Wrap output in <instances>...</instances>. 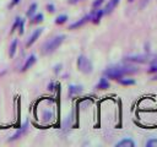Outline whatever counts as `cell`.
I'll return each mask as SVG.
<instances>
[{"instance_id":"1","label":"cell","mask_w":157,"mask_h":147,"mask_svg":"<svg viewBox=\"0 0 157 147\" xmlns=\"http://www.w3.org/2000/svg\"><path fill=\"white\" fill-rule=\"evenodd\" d=\"M136 67H130V66H114V67H109L104 71V75L108 78L112 80H119L123 76L128 75V74H134L136 72Z\"/></svg>"},{"instance_id":"2","label":"cell","mask_w":157,"mask_h":147,"mask_svg":"<svg viewBox=\"0 0 157 147\" xmlns=\"http://www.w3.org/2000/svg\"><path fill=\"white\" fill-rule=\"evenodd\" d=\"M64 38H65V36H56V37L49 39V40L45 42L44 45L42 47V53H43V54H50V53H53V51L63 43Z\"/></svg>"},{"instance_id":"3","label":"cell","mask_w":157,"mask_h":147,"mask_svg":"<svg viewBox=\"0 0 157 147\" xmlns=\"http://www.w3.org/2000/svg\"><path fill=\"white\" fill-rule=\"evenodd\" d=\"M128 61H134V62H157V55L153 54H141V55H131L126 56Z\"/></svg>"},{"instance_id":"4","label":"cell","mask_w":157,"mask_h":147,"mask_svg":"<svg viewBox=\"0 0 157 147\" xmlns=\"http://www.w3.org/2000/svg\"><path fill=\"white\" fill-rule=\"evenodd\" d=\"M77 67L81 72L83 74H90L92 71V62L85 56V55H80L77 58Z\"/></svg>"},{"instance_id":"5","label":"cell","mask_w":157,"mask_h":147,"mask_svg":"<svg viewBox=\"0 0 157 147\" xmlns=\"http://www.w3.org/2000/svg\"><path fill=\"white\" fill-rule=\"evenodd\" d=\"M91 18H92V13H91V15H87V16H85L83 18H81L80 21H77V22H75V23L70 24L69 29H75V28H77V27H81V26H83L87 21H90Z\"/></svg>"},{"instance_id":"6","label":"cell","mask_w":157,"mask_h":147,"mask_svg":"<svg viewBox=\"0 0 157 147\" xmlns=\"http://www.w3.org/2000/svg\"><path fill=\"white\" fill-rule=\"evenodd\" d=\"M42 31H43V28H37V29L32 33V36L29 37V39H28V42H27V44H26V45H27V47H31V45H32V44L38 39V37L40 36Z\"/></svg>"},{"instance_id":"7","label":"cell","mask_w":157,"mask_h":147,"mask_svg":"<svg viewBox=\"0 0 157 147\" xmlns=\"http://www.w3.org/2000/svg\"><path fill=\"white\" fill-rule=\"evenodd\" d=\"M115 146H117V147H134L135 143H134V141H132L131 138H123L121 141L117 142Z\"/></svg>"},{"instance_id":"8","label":"cell","mask_w":157,"mask_h":147,"mask_svg":"<svg viewBox=\"0 0 157 147\" xmlns=\"http://www.w3.org/2000/svg\"><path fill=\"white\" fill-rule=\"evenodd\" d=\"M118 2H119V0H109L108 1V4L105 5V7H104V13H110L113 10H114V7L118 5Z\"/></svg>"},{"instance_id":"9","label":"cell","mask_w":157,"mask_h":147,"mask_svg":"<svg viewBox=\"0 0 157 147\" xmlns=\"http://www.w3.org/2000/svg\"><path fill=\"white\" fill-rule=\"evenodd\" d=\"M34 62H36V56H34V55H31V56L27 59V61L25 62V65L22 66V69H21V70H22V71L28 70V69H29V67H31V66H32Z\"/></svg>"},{"instance_id":"10","label":"cell","mask_w":157,"mask_h":147,"mask_svg":"<svg viewBox=\"0 0 157 147\" xmlns=\"http://www.w3.org/2000/svg\"><path fill=\"white\" fill-rule=\"evenodd\" d=\"M103 15H104V11L103 10H97L94 13H92V18L91 20L93 21V23H98Z\"/></svg>"},{"instance_id":"11","label":"cell","mask_w":157,"mask_h":147,"mask_svg":"<svg viewBox=\"0 0 157 147\" xmlns=\"http://www.w3.org/2000/svg\"><path fill=\"white\" fill-rule=\"evenodd\" d=\"M108 87H109V82L107 81L105 77H102V78L99 80L98 85H97V88H99V89H107Z\"/></svg>"},{"instance_id":"12","label":"cell","mask_w":157,"mask_h":147,"mask_svg":"<svg viewBox=\"0 0 157 147\" xmlns=\"http://www.w3.org/2000/svg\"><path fill=\"white\" fill-rule=\"evenodd\" d=\"M81 91H82V87H81V86H75V85H72V86L69 87V94H70V96L77 94V93H80Z\"/></svg>"},{"instance_id":"13","label":"cell","mask_w":157,"mask_h":147,"mask_svg":"<svg viewBox=\"0 0 157 147\" xmlns=\"http://www.w3.org/2000/svg\"><path fill=\"white\" fill-rule=\"evenodd\" d=\"M66 20H67V16H66V15H60V16L56 17L55 23H56V24H63V23L66 22Z\"/></svg>"},{"instance_id":"14","label":"cell","mask_w":157,"mask_h":147,"mask_svg":"<svg viewBox=\"0 0 157 147\" xmlns=\"http://www.w3.org/2000/svg\"><path fill=\"white\" fill-rule=\"evenodd\" d=\"M26 129H27V124H25V126H23L21 130H18V131H17V132H16V134H15V135H13V136L10 138V140H16V138H18V137H20V136H21V135H22V134L26 131Z\"/></svg>"},{"instance_id":"15","label":"cell","mask_w":157,"mask_h":147,"mask_svg":"<svg viewBox=\"0 0 157 147\" xmlns=\"http://www.w3.org/2000/svg\"><path fill=\"white\" fill-rule=\"evenodd\" d=\"M43 21V15L42 13H37L33 18H32V21H31V23H39V22H42Z\"/></svg>"},{"instance_id":"16","label":"cell","mask_w":157,"mask_h":147,"mask_svg":"<svg viewBox=\"0 0 157 147\" xmlns=\"http://www.w3.org/2000/svg\"><path fill=\"white\" fill-rule=\"evenodd\" d=\"M16 47H17V40L15 39V40L12 42L11 47H10V51H9V55H10V56H13V55H15V51H16Z\"/></svg>"},{"instance_id":"17","label":"cell","mask_w":157,"mask_h":147,"mask_svg":"<svg viewBox=\"0 0 157 147\" xmlns=\"http://www.w3.org/2000/svg\"><path fill=\"white\" fill-rule=\"evenodd\" d=\"M118 81H119L121 85H134V83H135V81L131 80V78H123V77H121V78H119Z\"/></svg>"},{"instance_id":"18","label":"cell","mask_w":157,"mask_h":147,"mask_svg":"<svg viewBox=\"0 0 157 147\" xmlns=\"http://www.w3.org/2000/svg\"><path fill=\"white\" fill-rule=\"evenodd\" d=\"M36 9H37V4H32L31 6H29V9H28V11H27V16H32L34 12H36Z\"/></svg>"},{"instance_id":"19","label":"cell","mask_w":157,"mask_h":147,"mask_svg":"<svg viewBox=\"0 0 157 147\" xmlns=\"http://www.w3.org/2000/svg\"><path fill=\"white\" fill-rule=\"evenodd\" d=\"M147 147H157V138H151L146 142Z\"/></svg>"},{"instance_id":"20","label":"cell","mask_w":157,"mask_h":147,"mask_svg":"<svg viewBox=\"0 0 157 147\" xmlns=\"http://www.w3.org/2000/svg\"><path fill=\"white\" fill-rule=\"evenodd\" d=\"M150 74H153V72H157V62H153L151 66H150V69L147 70Z\"/></svg>"},{"instance_id":"21","label":"cell","mask_w":157,"mask_h":147,"mask_svg":"<svg viewBox=\"0 0 157 147\" xmlns=\"http://www.w3.org/2000/svg\"><path fill=\"white\" fill-rule=\"evenodd\" d=\"M23 28H25V21L21 20V21H20V24H18V32H20V34L23 33Z\"/></svg>"},{"instance_id":"22","label":"cell","mask_w":157,"mask_h":147,"mask_svg":"<svg viewBox=\"0 0 157 147\" xmlns=\"http://www.w3.org/2000/svg\"><path fill=\"white\" fill-rule=\"evenodd\" d=\"M20 21H21V18H18V17H17V18H16V21H15V23H13V26H12V28H11V32H13V31L16 29V27L20 24Z\"/></svg>"},{"instance_id":"23","label":"cell","mask_w":157,"mask_h":147,"mask_svg":"<svg viewBox=\"0 0 157 147\" xmlns=\"http://www.w3.org/2000/svg\"><path fill=\"white\" fill-rule=\"evenodd\" d=\"M103 1L104 0H96V1H93V7H98Z\"/></svg>"},{"instance_id":"24","label":"cell","mask_w":157,"mask_h":147,"mask_svg":"<svg viewBox=\"0 0 157 147\" xmlns=\"http://www.w3.org/2000/svg\"><path fill=\"white\" fill-rule=\"evenodd\" d=\"M47 9H48V11H49V12H54V11H55L54 5H52V4H49V5L47 6Z\"/></svg>"},{"instance_id":"25","label":"cell","mask_w":157,"mask_h":147,"mask_svg":"<svg viewBox=\"0 0 157 147\" xmlns=\"http://www.w3.org/2000/svg\"><path fill=\"white\" fill-rule=\"evenodd\" d=\"M20 2V0H12L11 1V4H10V7H12V6H15L16 4H18Z\"/></svg>"},{"instance_id":"26","label":"cell","mask_w":157,"mask_h":147,"mask_svg":"<svg viewBox=\"0 0 157 147\" xmlns=\"http://www.w3.org/2000/svg\"><path fill=\"white\" fill-rule=\"evenodd\" d=\"M78 1H81V0H69L70 4H76V2H78Z\"/></svg>"},{"instance_id":"27","label":"cell","mask_w":157,"mask_h":147,"mask_svg":"<svg viewBox=\"0 0 157 147\" xmlns=\"http://www.w3.org/2000/svg\"><path fill=\"white\" fill-rule=\"evenodd\" d=\"M48 87H49V89H53V87H54V83H50Z\"/></svg>"},{"instance_id":"28","label":"cell","mask_w":157,"mask_h":147,"mask_svg":"<svg viewBox=\"0 0 157 147\" xmlns=\"http://www.w3.org/2000/svg\"><path fill=\"white\" fill-rule=\"evenodd\" d=\"M153 80H157V75H156V76H155V77H153Z\"/></svg>"},{"instance_id":"29","label":"cell","mask_w":157,"mask_h":147,"mask_svg":"<svg viewBox=\"0 0 157 147\" xmlns=\"http://www.w3.org/2000/svg\"><path fill=\"white\" fill-rule=\"evenodd\" d=\"M129 1H134V0H129Z\"/></svg>"}]
</instances>
